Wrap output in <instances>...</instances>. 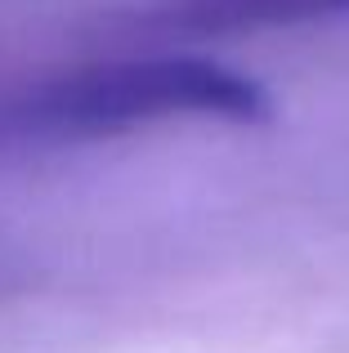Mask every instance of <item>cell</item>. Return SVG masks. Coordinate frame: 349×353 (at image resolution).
<instances>
[{"label":"cell","instance_id":"cell-2","mask_svg":"<svg viewBox=\"0 0 349 353\" xmlns=\"http://www.w3.org/2000/svg\"><path fill=\"white\" fill-rule=\"evenodd\" d=\"M349 0H152L121 18L130 32L201 41V36H246L305 23H341Z\"/></svg>","mask_w":349,"mask_h":353},{"label":"cell","instance_id":"cell-1","mask_svg":"<svg viewBox=\"0 0 349 353\" xmlns=\"http://www.w3.org/2000/svg\"><path fill=\"white\" fill-rule=\"evenodd\" d=\"M269 108V90L246 72L197 54H152L36 81L0 103V125L45 139H103L170 117L264 121Z\"/></svg>","mask_w":349,"mask_h":353}]
</instances>
